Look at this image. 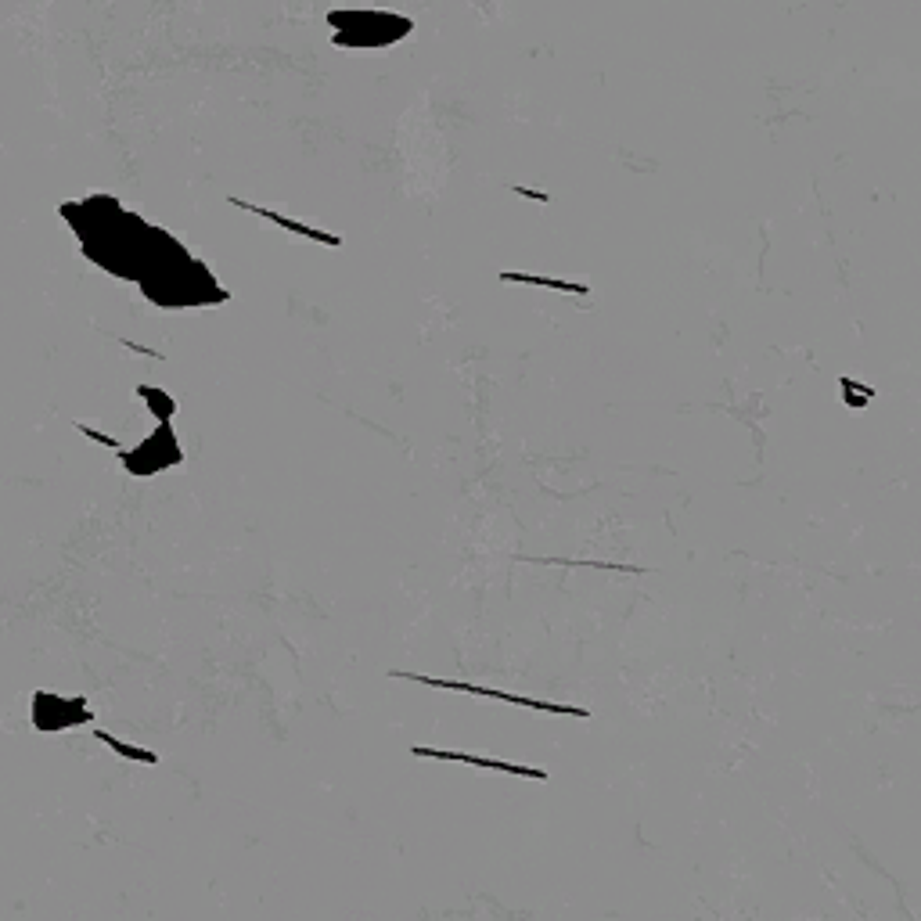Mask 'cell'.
Here are the masks:
<instances>
[{"instance_id":"6da1fadb","label":"cell","mask_w":921,"mask_h":921,"mask_svg":"<svg viewBox=\"0 0 921 921\" xmlns=\"http://www.w3.org/2000/svg\"><path fill=\"white\" fill-rule=\"evenodd\" d=\"M177 461H180V450H177V443H173L166 429H159V436H152L144 447H137L134 454H126V468H130L134 475L155 472V468H166V465H177Z\"/></svg>"},{"instance_id":"7a4b0ae2","label":"cell","mask_w":921,"mask_h":921,"mask_svg":"<svg viewBox=\"0 0 921 921\" xmlns=\"http://www.w3.org/2000/svg\"><path fill=\"white\" fill-rule=\"evenodd\" d=\"M842 393H846V403H850V407H864V403L875 396V389H860L853 378H842Z\"/></svg>"},{"instance_id":"3957f363","label":"cell","mask_w":921,"mask_h":921,"mask_svg":"<svg viewBox=\"0 0 921 921\" xmlns=\"http://www.w3.org/2000/svg\"><path fill=\"white\" fill-rule=\"evenodd\" d=\"M98 738H101V742H108V745H112V749H116V752H123V756H134V760H148V763L155 760L152 752H137L134 745H123V742H116V738H112V734H105V731H101Z\"/></svg>"}]
</instances>
